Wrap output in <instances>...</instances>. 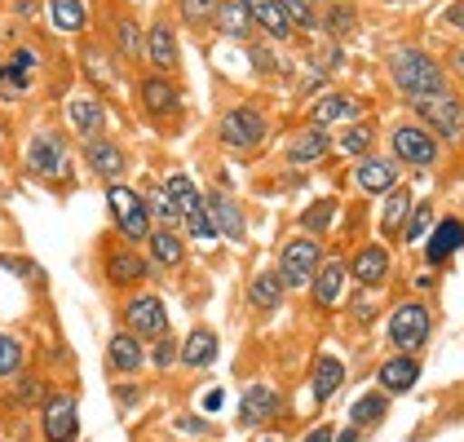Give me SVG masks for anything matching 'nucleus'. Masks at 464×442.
<instances>
[{"label":"nucleus","mask_w":464,"mask_h":442,"mask_svg":"<svg viewBox=\"0 0 464 442\" xmlns=\"http://www.w3.org/2000/svg\"><path fill=\"white\" fill-rule=\"evenodd\" d=\"M398 164H393V155H362V159H354V186L362 190V195H390L393 186H398Z\"/></svg>","instance_id":"bb28decb"},{"label":"nucleus","mask_w":464,"mask_h":442,"mask_svg":"<svg viewBox=\"0 0 464 442\" xmlns=\"http://www.w3.org/2000/svg\"><path fill=\"white\" fill-rule=\"evenodd\" d=\"M345 376H350L345 359H341V354H332V350H319V354H314V363H310V403L314 407L332 403V399L341 394Z\"/></svg>","instance_id":"b1692460"},{"label":"nucleus","mask_w":464,"mask_h":442,"mask_svg":"<svg viewBox=\"0 0 464 442\" xmlns=\"http://www.w3.org/2000/svg\"><path fill=\"white\" fill-rule=\"evenodd\" d=\"M390 80L398 84V93H402L407 102L447 93V72H442L438 58H429L425 49H398L390 58Z\"/></svg>","instance_id":"f03ea898"},{"label":"nucleus","mask_w":464,"mask_h":442,"mask_svg":"<svg viewBox=\"0 0 464 442\" xmlns=\"http://www.w3.org/2000/svg\"><path fill=\"white\" fill-rule=\"evenodd\" d=\"M332 442H362V434H358V429H350V425H345V429H336V434H332Z\"/></svg>","instance_id":"4d7b16f0"},{"label":"nucleus","mask_w":464,"mask_h":442,"mask_svg":"<svg viewBox=\"0 0 464 442\" xmlns=\"http://www.w3.org/2000/svg\"><path fill=\"white\" fill-rule=\"evenodd\" d=\"M217 9H221V0H178V18L195 32V36H204V32L213 27Z\"/></svg>","instance_id":"c03bdc74"},{"label":"nucleus","mask_w":464,"mask_h":442,"mask_svg":"<svg viewBox=\"0 0 464 442\" xmlns=\"http://www.w3.org/2000/svg\"><path fill=\"white\" fill-rule=\"evenodd\" d=\"M256 442H279V438H256Z\"/></svg>","instance_id":"052dcab7"},{"label":"nucleus","mask_w":464,"mask_h":442,"mask_svg":"<svg viewBox=\"0 0 464 442\" xmlns=\"http://www.w3.org/2000/svg\"><path fill=\"white\" fill-rule=\"evenodd\" d=\"M217 142L230 155H252L270 142V115L252 102H230L217 115Z\"/></svg>","instance_id":"7ed1b4c3"},{"label":"nucleus","mask_w":464,"mask_h":442,"mask_svg":"<svg viewBox=\"0 0 464 442\" xmlns=\"http://www.w3.org/2000/svg\"><path fill=\"white\" fill-rule=\"evenodd\" d=\"M181 235H186V244H204V248L221 239V235H217V226H213V213H208V204H204V199L181 217Z\"/></svg>","instance_id":"79ce46f5"},{"label":"nucleus","mask_w":464,"mask_h":442,"mask_svg":"<svg viewBox=\"0 0 464 442\" xmlns=\"http://www.w3.org/2000/svg\"><path fill=\"white\" fill-rule=\"evenodd\" d=\"M327 155H332V133L319 129V124L296 129V133L287 138V147H284V159L292 164V168H314V164H323Z\"/></svg>","instance_id":"393cba45"},{"label":"nucleus","mask_w":464,"mask_h":442,"mask_svg":"<svg viewBox=\"0 0 464 442\" xmlns=\"http://www.w3.org/2000/svg\"><path fill=\"white\" fill-rule=\"evenodd\" d=\"M416 124H425L433 138H447V142H460L464 138V102L447 89V93H433V98H416Z\"/></svg>","instance_id":"f8f14e48"},{"label":"nucleus","mask_w":464,"mask_h":442,"mask_svg":"<svg viewBox=\"0 0 464 442\" xmlns=\"http://www.w3.org/2000/svg\"><path fill=\"white\" fill-rule=\"evenodd\" d=\"M248 49H252V67H256L261 75H279L284 72V62L275 58V44H270V40H266V44H248Z\"/></svg>","instance_id":"3c124183"},{"label":"nucleus","mask_w":464,"mask_h":442,"mask_svg":"<svg viewBox=\"0 0 464 442\" xmlns=\"http://www.w3.org/2000/svg\"><path fill=\"white\" fill-rule=\"evenodd\" d=\"M345 310H350V319H354L358 328H367V323H376V293H367V288H358L354 296H345Z\"/></svg>","instance_id":"09e8293b"},{"label":"nucleus","mask_w":464,"mask_h":442,"mask_svg":"<svg viewBox=\"0 0 464 442\" xmlns=\"http://www.w3.org/2000/svg\"><path fill=\"white\" fill-rule=\"evenodd\" d=\"M390 155L398 168H433L438 164V138L429 133L425 124H411V120H402V124H393L390 129Z\"/></svg>","instance_id":"9b49d317"},{"label":"nucleus","mask_w":464,"mask_h":442,"mask_svg":"<svg viewBox=\"0 0 464 442\" xmlns=\"http://www.w3.org/2000/svg\"><path fill=\"white\" fill-rule=\"evenodd\" d=\"M9 394H5V407L9 411H40L44 399H49V380L40 371H18L14 380H5Z\"/></svg>","instance_id":"2f4dec72"},{"label":"nucleus","mask_w":464,"mask_h":442,"mask_svg":"<svg viewBox=\"0 0 464 442\" xmlns=\"http://www.w3.org/2000/svg\"><path fill=\"white\" fill-rule=\"evenodd\" d=\"M244 9H248L252 27H256L261 36L270 40V44H287V40L296 36V32H292V23H287V14H284V5H279V0H244Z\"/></svg>","instance_id":"c85d7f7f"},{"label":"nucleus","mask_w":464,"mask_h":442,"mask_svg":"<svg viewBox=\"0 0 464 442\" xmlns=\"http://www.w3.org/2000/svg\"><path fill=\"white\" fill-rule=\"evenodd\" d=\"M186 235L173 230V226H155L150 230V239L142 244L146 261H150V270H155V279H164V274H178L181 265H186Z\"/></svg>","instance_id":"a211bd4d"},{"label":"nucleus","mask_w":464,"mask_h":442,"mask_svg":"<svg viewBox=\"0 0 464 442\" xmlns=\"http://www.w3.org/2000/svg\"><path fill=\"white\" fill-rule=\"evenodd\" d=\"M40 75V49L36 44H18L5 62H0V84H5V98L9 102H18V98H27L32 93V84H36Z\"/></svg>","instance_id":"6ab92c4d"},{"label":"nucleus","mask_w":464,"mask_h":442,"mask_svg":"<svg viewBox=\"0 0 464 442\" xmlns=\"http://www.w3.org/2000/svg\"><path fill=\"white\" fill-rule=\"evenodd\" d=\"M67 129H72L80 142H89V138L107 133V102H102L93 89L72 93V102H67Z\"/></svg>","instance_id":"5701e85b"},{"label":"nucleus","mask_w":464,"mask_h":442,"mask_svg":"<svg viewBox=\"0 0 464 442\" xmlns=\"http://www.w3.org/2000/svg\"><path fill=\"white\" fill-rule=\"evenodd\" d=\"M72 155H75L72 138L63 129H36L27 150H23V168L36 182L58 186V182H67V173H72Z\"/></svg>","instance_id":"20e7f679"},{"label":"nucleus","mask_w":464,"mask_h":442,"mask_svg":"<svg viewBox=\"0 0 464 442\" xmlns=\"http://www.w3.org/2000/svg\"><path fill=\"white\" fill-rule=\"evenodd\" d=\"M319 32H327L336 44H341V40H350L358 32V9H354V5H345V0L327 5V9H323V27H319Z\"/></svg>","instance_id":"a19ab883"},{"label":"nucleus","mask_w":464,"mask_h":442,"mask_svg":"<svg viewBox=\"0 0 464 442\" xmlns=\"http://www.w3.org/2000/svg\"><path fill=\"white\" fill-rule=\"evenodd\" d=\"M451 72H456V75H460V80H464V44H460V49H456V53H451Z\"/></svg>","instance_id":"13d9d810"},{"label":"nucleus","mask_w":464,"mask_h":442,"mask_svg":"<svg viewBox=\"0 0 464 442\" xmlns=\"http://www.w3.org/2000/svg\"><path fill=\"white\" fill-rule=\"evenodd\" d=\"M332 434H336L332 425H314L310 434H301V442H332Z\"/></svg>","instance_id":"5fc2aeb1"},{"label":"nucleus","mask_w":464,"mask_h":442,"mask_svg":"<svg viewBox=\"0 0 464 442\" xmlns=\"http://www.w3.org/2000/svg\"><path fill=\"white\" fill-rule=\"evenodd\" d=\"M80 67H84V75H89V84H93L98 98L120 80V67L111 62V49L98 44V40H84V44H80Z\"/></svg>","instance_id":"7c9ffc66"},{"label":"nucleus","mask_w":464,"mask_h":442,"mask_svg":"<svg viewBox=\"0 0 464 442\" xmlns=\"http://www.w3.org/2000/svg\"><path fill=\"white\" fill-rule=\"evenodd\" d=\"M0 442H5V438H0Z\"/></svg>","instance_id":"680f3d73"},{"label":"nucleus","mask_w":464,"mask_h":442,"mask_svg":"<svg viewBox=\"0 0 464 442\" xmlns=\"http://www.w3.org/2000/svg\"><path fill=\"white\" fill-rule=\"evenodd\" d=\"M80 164L89 168V178H98L102 186H115V182H124V178H129L133 155H129V147H124L120 138L98 133V138L80 142Z\"/></svg>","instance_id":"9d476101"},{"label":"nucleus","mask_w":464,"mask_h":442,"mask_svg":"<svg viewBox=\"0 0 464 442\" xmlns=\"http://www.w3.org/2000/svg\"><path fill=\"white\" fill-rule=\"evenodd\" d=\"M44 14H49V27L63 36H84V27H89L84 0H44Z\"/></svg>","instance_id":"e433bc0d"},{"label":"nucleus","mask_w":464,"mask_h":442,"mask_svg":"<svg viewBox=\"0 0 464 442\" xmlns=\"http://www.w3.org/2000/svg\"><path fill=\"white\" fill-rule=\"evenodd\" d=\"M178 350H181V336L178 332H164V336H155L146 345V363L155 371H173L178 368Z\"/></svg>","instance_id":"de8ad7c7"},{"label":"nucleus","mask_w":464,"mask_h":442,"mask_svg":"<svg viewBox=\"0 0 464 442\" xmlns=\"http://www.w3.org/2000/svg\"><path fill=\"white\" fill-rule=\"evenodd\" d=\"M138 110L155 129H178L181 115H186V93H181L178 75H155L146 72L138 80Z\"/></svg>","instance_id":"423d86ee"},{"label":"nucleus","mask_w":464,"mask_h":442,"mask_svg":"<svg viewBox=\"0 0 464 442\" xmlns=\"http://www.w3.org/2000/svg\"><path fill=\"white\" fill-rule=\"evenodd\" d=\"M18 371H27V341L14 332H0V385L14 380Z\"/></svg>","instance_id":"37998d69"},{"label":"nucleus","mask_w":464,"mask_h":442,"mask_svg":"<svg viewBox=\"0 0 464 442\" xmlns=\"http://www.w3.org/2000/svg\"><path fill=\"white\" fill-rule=\"evenodd\" d=\"M279 407H284V394H279V385H270V380H252L248 389L239 394V425L244 429H261L266 420H275L279 416Z\"/></svg>","instance_id":"412c9836"},{"label":"nucleus","mask_w":464,"mask_h":442,"mask_svg":"<svg viewBox=\"0 0 464 442\" xmlns=\"http://www.w3.org/2000/svg\"><path fill=\"white\" fill-rule=\"evenodd\" d=\"M433 336V314L425 301H398L385 319V341L393 345V354H416Z\"/></svg>","instance_id":"1a4fd4ad"},{"label":"nucleus","mask_w":464,"mask_h":442,"mask_svg":"<svg viewBox=\"0 0 464 442\" xmlns=\"http://www.w3.org/2000/svg\"><path fill=\"white\" fill-rule=\"evenodd\" d=\"M332 221H336V199H314L301 217H296V226H301V235H314V239H323L327 230H332Z\"/></svg>","instance_id":"a18cd8bd"},{"label":"nucleus","mask_w":464,"mask_h":442,"mask_svg":"<svg viewBox=\"0 0 464 442\" xmlns=\"http://www.w3.org/2000/svg\"><path fill=\"white\" fill-rule=\"evenodd\" d=\"M284 279H279V270L275 265H261V270H252L248 274V288H244V301H248V314L252 323H270L279 310H284Z\"/></svg>","instance_id":"2eb2a0df"},{"label":"nucleus","mask_w":464,"mask_h":442,"mask_svg":"<svg viewBox=\"0 0 464 442\" xmlns=\"http://www.w3.org/2000/svg\"><path fill=\"white\" fill-rule=\"evenodd\" d=\"M120 328L133 332L138 341H155V336H164V332H173L169 323V301L160 293H150V288H138V293L120 296Z\"/></svg>","instance_id":"0eeeda50"},{"label":"nucleus","mask_w":464,"mask_h":442,"mask_svg":"<svg viewBox=\"0 0 464 442\" xmlns=\"http://www.w3.org/2000/svg\"><path fill=\"white\" fill-rule=\"evenodd\" d=\"M416 380H420V359H416V354H390V359H381V368H376V389L390 394V399L411 394Z\"/></svg>","instance_id":"cd10ccee"},{"label":"nucleus","mask_w":464,"mask_h":442,"mask_svg":"<svg viewBox=\"0 0 464 442\" xmlns=\"http://www.w3.org/2000/svg\"><path fill=\"white\" fill-rule=\"evenodd\" d=\"M111 36H115V53L120 58H138L142 53V40H146V32H142V23L133 18V14H115L111 18Z\"/></svg>","instance_id":"58836bf2"},{"label":"nucleus","mask_w":464,"mask_h":442,"mask_svg":"<svg viewBox=\"0 0 464 442\" xmlns=\"http://www.w3.org/2000/svg\"><path fill=\"white\" fill-rule=\"evenodd\" d=\"M354 120H358V98L341 93V89H327L323 98H314V107H310V124H319V129L354 124Z\"/></svg>","instance_id":"473e14b6"},{"label":"nucleus","mask_w":464,"mask_h":442,"mask_svg":"<svg viewBox=\"0 0 464 442\" xmlns=\"http://www.w3.org/2000/svg\"><path fill=\"white\" fill-rule=\"evenodd\" d=\"M292 23V32H319L323 27V5L319 0H279Z\"/></svg>","instance_id":"49530a36"},{"label":"nucleus","mask_w":464,"mask_h":442,"mask_svg":"<svg viewBox=\"0 0 464 442\" xmlns=\"http://www.w3.org/2000/svg\"><path fill=\"white\" fill-rule=\"evenodd\" d=\"M40 442H75L80 438V403L72 389H49L44 407L36 411Z\"/></svg>","instance_id":"ddd939ff"},{"label":"nucleus","mask_w":464,"mask_h":442,"mask_svg":"<svg viewBox=\"0 0 464 442\" xmlns=\"http://www.w3.org/2000/svg\"><path fill=\"white\" fill-rule=\"evenodd\" d=\"M115 403H120V411L138 407L142 403V385L138 380H115Z\"/></svg>","instance_id":"603ef678"},{"label":"nucleus","mask_w":464,"mask_h":442,"mask_svg":"<svg viewBox=\"0 0 464 442\" xmlns=\"http://www.w3.org/2000/svg\"><path fill=\"white\" fill-rule=\"evenodd\" d=\"M345 265H350V283L367 288V293H381V288L390 283V274H393V257H390V248H385L381 239H372V244L354 248V257L345 261Z\"/></svg>","instance_id":"f3484780"},{"label":"nucleus","mask_w":464,"mask_h":442,"mask_svg":"<svg viewBox=\"0 0 464 442\" xmlns=\"http://www.w3.org/2000/svg\"><path fill=\"white\" fill-rule=\"evenodd\" d=\"M213 32H217L221 40H239V44H252L256 27H252V18H248V9H244V0H221Z\"/></svg>","instance_id":"c9c22d12"},{"label":"nucleus","mask_w":464,"mask_h":442,"mask_svg":"<svg viewBox=\"0 0 464 442\" xmlns=\"http://www.w3.org/2000/svg\"><path fill=\"white\" fill-rule=\"evenodd\" d=\"M98 274H102V283H107L115 296H129L146 288L150 279H155V270H150V261L138 244H124L115 230L107 235H98Z\"/></svg>","instance_id":"f257e3e1"},{"label":"nucleus","mask_w":464,"mask_h":442,"mask_svg":"<svg viewBox=\"0 0 464 442\" xmlns=\"http://www.w3.org/2000/svg\"><path fill=\"white\" fill-rule=\"evenodd\" d=\"M429 226H433V204H416L398 239H402V244H416V239H425V235H429Z\"/></svg>","instance_id":"8fccbe9b"},{"label":"nucleus","mask_w":464,"mask_h":442,"mask_svg":"<svg viewBox=\"0 0 464 442\" xmlns=\"http://www.w3.org/2000/svg\"><path fill=\"white\" fill-rule=\"evenodd\" d=\"M164 195H169V204H173V208H178V221L186 217V213H190V208H195V204H199V199H204V190H199V186H195V178H190V173H169V178H164Z\"/></svg>","instance_id":"ea45409f"},{"label":"nucleus","mask_w":464,"mask_h":442,"mask_svg":"<svg viewBox=\"0 0 464 442\" xmlns=\"http://www.w3.org/2000/svg\"><path fill=\"white\" fill-rule=\"evenodd\" d=\"M146 368H150V363H146V341H138L133 332H124V328L111 332L107 336V371L111 376L138 380Z\"/></svg>","instance_id":"aec40b11"},{"label":"nucleus","mask_w":464,"mask_h":442,"mask_svg":"<svg viewBox=\"0 0 464 442\" xmlns=\"http://www.w3.org/2000/svg\"><path fill=\"white\" fill-rule=\"evenodd\" d=\"M372 147H376V124H372V120L345 124V133L332 142V150H341L345 159H362V155H372Z\"/></svg>","instance_id":"4c0bfd02"},{"label":"nucleus","mask_w":464,"mask_h":442,"mask_svg":"<svg viewBox=\"0 0 464 442\" xmlns=\"http://www.w3.org/2000/svg\"><path fill=\"white\" fill-rule=\"evenodd\" d=\"M36 9H40V0H14V14H18V18H32Z\"/></svg>","instance_id":"6e6d98bb"},{"label":"nucleus","mask_w":464,"mask_h":442,"mask_svg":"<svg viewBox=\"0 0 464 442\" xmlns=\"http://www.w3.org/2000/svg\"><path fill=\"white\" fill-rule=\"evenodd\" d=\"M411 208H416V199H411V190L402 182L393 186L390 195H381V235H385V239H398L407 217H411Z\"/></svg>","instance_id":"72a5a7b5"},{"label":"nucleus","mask_w":464,"mask_h":442,"mask_svg":"<svg viewBox=\"0 0 464 442\" xmlns=\"http://www.w3.org/2000/svg\"><path fill=\"white\" fill-rule=\"evenodd\" d=\"M345 293H350V265H345V257H323L319 274H314L310 288H305L310 305H314L319 314H332V310L345 301Z\"/></svg>","instance_id":"dca6fc26"},{"label":"nucleus","mask_w":464,"mask_h":442,"mask_svg":"<svg viewBox=\"0 0 464 442\" xmlns=\"http://www.w3.org/2000/svg\"><path fill=\"white\" fill-rule=\"evenodd\" d=\"M217 354H221V336H217V328H208V323H195V328H190V336L181 341V350H178V368L208 371L217 363Z\"/></svg>","instance_id":"a878e982"},{"label":"nucleus","mask_w":464,"mask_h":442,"mask_svg":"<svg viewBox=\"0 0 464 442\" xmlns=\"http://www.w3.org/2000/svg\"><path fill=\"white\" fill-rule=\"evenodd\" d=\"M107 217H111V230L124 239V244H138L142 248L155 230V217H150V204H146V190L129 182H115L107 186Z\"/></svg>","instance_id":"39448f33"},{"label":"nucleus","mask_w":464,"mask_h":442,"mask_svg":"<svg viewBox=\"0 0 464 442\" xmlns=\"http://www.w3.org/2000/svg\"><path fill=\"white\" fill-rule=\"evenodd\" d=\"M142 58L155 75H178L181 72V40H178V27H173L169 14H155V23L146 27Z\"/></svg>","instance_id":"4468645a"},{"label":"nucleus","mask_w":464,"mask_h":442,"mask_svg":"<svg viewBox=\"0 0 464 442\" xmlns=\"http://www.w3.org/2000/svg\"><path fill=\"white\" fill-rule=\"evenodd\" d=\"M204 204H208V213H213V226L217 235L226 239V244H244L248 239V217H244V204L230 195V190H204Z\"/></svg>","instance_id":"4be33fe9"},{"label":"nucleus","mask_w":464,"mask_h":442,"mask_svg":"<svg viewBox=\"0 0 464 442\" xmlns=\"http://www.w3.org/2000/svg\"><path fill=\"white\" fill-rule=\"evenodd\" d=\"M323 239H314V235H292V239H284V248H279V261H275V270H279V279H284L287 293H305L310 288V279L319 274L323 265Z\"/></svg>","instance_id":"6e6552de"},{"label":"nucleus","mask_w":464,"mask_h":442,"mask_svg":"<svg viewBox=\"0 0 464 442\" xmlns=\"http://www.w3.org/2000/svg\"><path fill=\"white\" fill-rule=\"evenodd\" d=\"M464 248V221L460 217H442L425 239V261L429 265H447Z\"/></svg>","instance_id":"c756f323"},{"label":"nucleus","mask_w":464,"mask_h":442,"mask_svg":"<svg viewBox=\"0 0 464 442\" xmlns=\"http://www.w3.org/2000/svg\"><path fill=\"white\" fill-rule=\"evenodd\" d=\"M9 147V120H5V115H0V150Z\"/></svg>","instance_id":"bf43d9fd"},{"label":"nucleus","mask_w":464,"mask_h":442,"mask_svg":"<svg viewBox=\"0 0 464 442\" xmlns=\"http://www.w3.org/2000/svg\"><path fill=\"white\" fill-rule=\"evenodd\" d=\"M442 23H447V27H456V32H464V0H456V5H447V9H442Z\"/></svg>","instance_id":"864d4df0"},{"label":"nucleus","mask_w":464,"mask_h":442,"mask_svg":"<svg viewBox=\"0 0 464 442\" xmlns=\"http://www.w3.org/2000/svg\"><path fill=\"white\" fill-rule=\"evenodd\" d=\"M385 416H390V394L367 389V394H358L354 407H350V429L372 434V429H381V425H385Z\"/></svg>","instance_id":"f704fd0d"}]
</instances>
